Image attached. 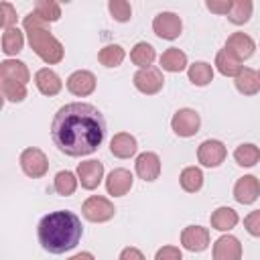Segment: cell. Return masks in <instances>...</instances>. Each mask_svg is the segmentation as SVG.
<instances>
[{
  "instance_id": "cell-1",
  "label": "cell",
  "mask_w": 260,
  "mask_h": 260,
  "mask_svg": "<svg viewBox=\"0 0 260 260\" xmlns=\"http://www.w3.org/2000/svg\"><path fill=\"white\" fill-rule=\"evenodd\" d=\"M106 136L104 114L85 102H71L57 110L51 122V138L67 156H87L100 148Z\"/></svg>"
},
{
  "instance_id": "cell-2",
  "label": "cell",
  "mask_w": 260,
  "mask_h": 260,
  "mask_svg": "<svg viewBox=\"0 0 260 260\" xmlns=\"http://www.w3.org/2000/svg\"><path fill=\"white\" fill-rule=\"evenodd\" d=\"M81 236H83L81 219L69 209L51 211L37 225L39 244L49 254H63L73 250L79 244Z\"/></svg>"
},
{
  "instance_id": "cell-3",
  "label": "cell",
  "mask_w": 260,
  "mask_h": 260,
  "mask_svg": "<svg viewBox=\"0 0 260 260\" xmlns=\"http://www.w3.org/2000/svg\"><path fill=\"white\" fill-rule=\"evenodd\" d=\"M22 26H24V32L28 37V45L39 59H43L47 65H57L63 61L65 49L59 43V39H55L51 35L45 20H41L35 12H28L22 18Z\"/></svg>"
},
{
  "instance_id": "cell-4",
  "label": "cell",
  "mask_w": 260,
  "mask_h": 260,
  "mask_svg": "<svg viewBox=\"0 0 260 260\" xmlns=\"http://www.w3.org/2000/svg\"><path fill=\"white\" fill-rule=\"evenodd\" d=\"M18 162H20L22 173H24L26 177H30V179H41V177H45L47 171H49V158H47V154H45L41 148H37V146L24 148V150L20 152Z\"/></svg>"
},
{
  "instance_id": "cell-5",
  "label": "cell",
  "mask_w": 260,
  "mask_h": 260,
  "mask_svg": "<svg viewBox=\"0 0 260 260\" xmlns=\"http://www.w3.org/2000/svg\"><path fill=\"white\" fill-rule=\"evenodd\" d=\"M81 213L87 221H93V223H104V221H110L116 213V207L114 203L108 199V197H102V195H91L83 201L81 205Z\"/></svg>"
},
{
  "instance_id": "cell-6",
  "label": "cell",
  "mask_w": 260,
  "mask_h": 260,
  "mask_svg": "<svg viewBox=\"0 0 260 260\" xmlns=\"http://www.w3.org/2000/svg\"><path fill=\"white\" fill-rule=\"evenodd\" d=\"M171 128L181 138H191L201 128V116L193 108H181L171 118Z\"/></svg>"
},
{
  "instance_id": "cell-7",
  "label": "cell",
  "mask_w": 260,
  "mask_h": 260,
  "mask_svg": "<svg viewBox=\"0 0 260 260\" xmlns=\"http://www.w3.org/2000/svg\"><path fill=\"white\" fill-rule=\"evenodd\" d=\"M228 156V148L221 140H213V138H207L199 144L197 148V160L207 167V169H215L219 167Z\"/></svg>"
},
{
  "instance_id": "cell-8",
  "label": "cell",
  "mask_w": 260,
  "mask_h": 260,
  "mask_svg": "<svg viewBox=\"0 0 260 260\" xmlns=\"http://www.w3.org/2000/svg\"><path fill=\"white\" fill-rule=\"evenodd\" d=\"M152 30L156 37H160L165 41H175L183 30L181 16L175 12H158L152 18Z\"/></svg>"
},
{
  "instance_id": "cell-9",
  "label": "cell",
  "mask_w": 260,
  "mask_h": 260,
  "mask_svg": "<svg viewBox=\"0 0 260 260\" xmlns=\"http://www.w3.org/2000/svg\"><path fill=\"white\" fill-rule=\"evenodd\" d=\"M165 85V77H162V71L158 67H146V69H138L134 73V87L140 91V93H146V95H154L162 89Z\"/></svg>"
},
{
  "instance_id": "cell-10",
  "label": "cell",
  "mask_w": 260,
  "mask_h": 260,
  "mask_svg": "<svg viewBox=\"0 0 260 260\" xmlns=\"http://www.w3.org/2000/svg\"><path fill=\"white\" fill-rule=\"evenodd\" d=\"M211 256L213 260H242V244L236 236L223 234L213 242Z\"/></svg>"
},
{
  "instance_id": "cell-11",
  "label": "cell",
  "mask_w": 260,
  "mask_h": 260,
  "mask_svg": "<svg viewBox=\"0 0 260 260\" xmlns=\"http://www.w3.org/2000/svg\"><path fill=\"white\" fill-rule=\"evenodd\" d=\"M65 85L73 95L85 98V95H91L95 89V75L87 69H77L67 77Z\"/></svg>"
},
{
  "instance_id": "cell-12",
  "label": "cell",
  "mask_w": 260,
  "mask_h": 260,
  "mask_svg": "<svg viewBox=\"0 0 260 260\" xmlns=\"http://www.w3.org/2000/svg\"><path fill=\"white\" fill-rule=\"evenodd\" d=\"M77 179L83 189L93 191L104 179V165L100 160H83L77 165Z\"/></svg>"
},
{
  "instance_id": "cell-13",
  "label": "cell",
  "mask_w": 260,
  "mask_h": 260,
  "mask_svg": "<svg viewBox=\"0 0 260 260\" xmlns=\"http://www.w3.org/2000/svg\"><path fill=\"white\" fill-rule=\"evenodd\" d=\"M181 246L189 252H203L209 246V230L203 225H187L181 232Z\"/></svg>"
},
{
  "instance_id": "cell-14",
  "label": "cell",
  "mask_w": 260,
  "mask_h": 260,
  "mask_svg": "<svg viewBox=\"0 0 260 260\" xmlns=\"http://www.w3.org/2000/svg\"><path fill=\"white\" fill-rule=\"evenodd\" d=\"M260 197V181L254 175H244L234 185V199L242 205H250Z\"/></svg>"
},
{
  "instance_id": "cell-15",
  "label": "cell",
  "mask_w": 260,
  "mask_h": 260,
  "mask_svg": "<svg viewBox=\"0 0 260 260\" xmlns=\"http://www.w3.org/2000/svg\"><path fill=\"white\" fill-rule=\"evenodd\" d=\"M223 49L230 51V53H232L234 57H238L240 61H246V59H250V57L254 55L256 43H254V39H252L250 35H246V32H232V35L228 37Z\"/></svg>"
},
{
  "instance_id": "cell-16",
  "label": "cell",
  "mask_w": 260,
  "mask_h": 260,
  "mask_svg": "<svg viewBox=\"0 0 260 260\" xmlns=\"http://www.w3.org/2000/svg\"><path fill=\"white\" fill-rule=\"evenodd\" d=\"M134 169H136V175L142 179V181H156L158 175H160V158L156 152H142L136 156V162H134Z\"/></svg>"
},
{
  "instance_id": "cell-17",
  "label": "cell",
  "mask_w": 260,
  "mask_h": 260,
  "mask_svg": "<svg viewBox=\"0 0 260 260\" xmlns=\"http://www.w3.org/2000/svg\"><path fill=\"white\" fill-rule=\"evenodd\" d=\"M132 183H134V177L128 169H114L108 179H106V191L108 195H114V197H122L126 195L130 189H132Z\"/></svg>"
},
{
  "instance_id": "cell-18",
  "label": "cell",
  "mask_w": 260,
  "mask_h": 260,
  "mask_svg": "<svg viewBox=\"0 0 260 260\" xmlns=\"http://www.w3.org/2000/svg\"><path fill=\"white\" fill-rule=\"evenodd\" d=\"M35 85H37V89L43 93V95H57L59 91H61V87H63V81H61V77L53 71V69H49V67H43V69H39L37 73H35Z\"/></svg>"
},
{
  "instance_id": "cell-19",
  "label": "cell",
  "mask_w": 260,
  "mask_h": 260,
  "mask_svg": "<svg viewBox=\"0 0 260 260\" xmlns=\"http://www.w3.org/2000/svg\"><path fill=\"white\" fill-rule=\"evenodd\" d=\"M0 79H10V81H18L26 85L30 81V71L26 63L18 59H4L0 63Z\"/></svg>"
},
{
  "instance_id": "cell-20",
  "label": "cell",
  "mask_w": 260,
  "mask_h": 260,
  "mask_svg": "<svg viewBox=\"0 0 260 260\" xmlns=\"http://www.w3.org/2000/svg\"><path fill=\"white\" fill-rule=\"evenodd\" d=\"M136 150H138V142L128 132H118L110 140V152L118 158H130L136 154Z\"/></svg>"
},
{
  "instance_id": "cell-21",
  "label": "cell",
  "mask_w": 260,
  "mask_h": 260,
  "mask_svg": "<svg viewBox=\"0 0 260 260\" xmlns=\"http://www.w3.org/2000/svg\"><path fill=\"white\" fill-rule=\"evenodd\" d=\"M236 89L244 95H256L260 91V71L252 67H242V71L234 77Z\"/></svg>"
},
{
  "instance_id": "cell-22",
  "label": "cell",
  "mask_w": 260,
  "mask_h": 260,
  "mask_svg": "<svg viewBox=\"0 0 260 260\" xmlns=\"http://www.w3.org/2000/svg\"><path fill=\"white\" fill-rule=\"evenodd\" d=\"M209 221H211V228L213 230H217V232H230L232 228L238 225L240 217H238V211L236 209H232L228 205H221V207H217L211 213Z\"/></svg>"
},
{
  "instance_id": "cell-23",
  "label": "cell",
  "mask_w": 260,
  "mask_h": 260,
  "mask_svg": "<svg viewBox=\"0 0 260 260\" xmlns=\"http://www.w3.org/2000/svg\"><path fill=\"white\" fill-rule=\"evenodd\" d=\"M187 67V55L177 49V47H169L162 55H160V69L169 71V73H179Z\"/></svg>"
},
{
  "instance_id": "cell-24",
  "label": "cell",
  "mask_w": 260,
  "mask_h": 260,
  "mask_svg": "<svg viewBox=\"0 0 260 260\" xmlns=\"http://www.w3.org/2000/svg\"><path fill=\"white\" fill-rule=\"evenodd\" d=\"M154 59H156V51H154V47H152L150 43H146V41L136 43V45L132 47V51H130V61H132L134 65H138L140 69L152 67Z\"/></svg>"
},
{
  "instance_id": "cell-25",
  "label": "cell",
  "mask_w": 260,
  "mask_h": 260,
  "mask_svg": "<svg viewBox=\"0 0 260 260\" xmlns=\"http://www.w3.org/2000/svg\"><path fill=\"white\" fill-rule=\"evenodd\" d=\"M242 61L238 57H234L230 51L221 49L217 55H215V69L223 75V77H236L240 71H242Z\"/></svg>"
},
{
  "instance_id": "cell-26",
  "label": "cell",
  "mask_w": 260,
  "mask_h": 260,
  "mask_svg": "<svg viewBox=\"0 0 260 260\" xmlns=\"http://www.w3.org/2000/svg\"><path fill=\"white\" fill-rule=\"evenodd\" d=\"M187 77L193 85L197 87H205L213 81V67L205 61H195L193 65H189L187 69Z\"/></svg>"
},
{
  "instance_id": "cell-27",
  "label": "cell",
  "mask_w": 260,
  "mask_h": 260,
  "mask_svg": "<svg viewBox=\"0 0 260 260\" xmlns=\"http://www.w3.org/2000/svg\"><path fill=\"white\" fill-rule=\"evenodd\" d=\"M24 47V35L18 26H12V28H6L2 32V53L12 57V55H18Z\"/></svg>"
},
{
  "instance_id": "cell-28",
  "label": "cell",
  "mask_w": 260,
  "mask_h": 260,
  "mask_svg": "<svg viewBox=\"0 0 260 260\" xmlns=\"http://www.w3.org/2000/svg\"><path fill=\"white\" fill-rule=\"evenodd\" d=\"M179 183L183 187V191L187 193H197L203 187V173L199 167H185L179 175Z\"/></svg>"
},
{
  "instance_id": "cell-29",
  "label": "cell",
  "mask_w": 260,
  "mask_h": 260,
  "mask_svg": "<svg viewBox=\"0 0 260 260\" xmlns=\"http://www.w3.org/2000/svg\"><path fill=\"white\" fill-rule=\"evenodd\" d=\"M124 57H126V51H124V47L122 45H106V47H102L100 49V53H98V61L104 65V67H118V65H122V61H124Z\"/></svg>"
},
{
  "instance_id": "cell-30",
  "label": "cell",
  "mask_w": 260,
  "mask_h": 260,
  "mask_svg": "<svg viewBox=\"0 0 260 260\" xmlns=\"http://www.w3.org/2000/svg\"><path fill=\"white\" fill-rule=\"evenodd\" d=\"M254 4L250 0H232V8L228 12V20L234 24H246L252 16Z\"/></svg>"
},
{
  "instance_id": "cell-31",
  "label": "cell",
  "mask_w": 260,
  "mask_h": 260,
  "mask_svg": "<svg viewBox=\"0 0 260 260\" xmlns=\"http://www.w3.org/2000/svg\"><path fill=\"white\" fill-rule=\"evenodd\" d=\"M77 183H79V179H77L71 171H59V173L55 175L53 187H55V191H57L61 197H69V195L75 193Z\"/></svg>"
},
{
  "instance_id": "cell-32",
  "label": "cell",
  "mask_w": 260,
  "mask_h": 260,
  "mask_svg": "<svg viewBox=\"0 0 260 260\" xmlns=\"http://www.w3.org/2000/svg\"><path fill=\"white\" fill-rule=\"evenodd\" d=\"M234 160L240 165V167H254L258 160H260V148L252 142H246V144H240L236 150H234Z\"/></svg>"
},
{
  "instance_id": "cell-33",
  "label": "cell",
  "mask_w": 260,
  "mask_h": 260,
  "mask_svg": "<svg viewBox=\"0 0 260 260\" xmlns=\"http://www.w3.org/2000/svg\"><path fill=\"white\" fill-rule=\"evenodd\" d=\"M41 20L45 22H55L61 18V6L53 0H39L35 4V10H32Z\"/></svg>"
},
{
  "instance_id": "cell-34",
  "label": "cell",
  "mask_w": 260,
  "mask_h": 260,
  "mask_svg": "<svg viewBox=\"0 0 260 260\" xmlns=\"http://www.w3.org/2000/svg\"><path fill=\"white\" fill-rule=\"evenodd\" d=\"M0 89H2V95L6 102H12V104H18L26 98V85L24 83H18V81H10V79H2L0 81Z\"/></svg>"
},
{
  "instance_id": "cell-35",
  "label": "cell",
  "mask_w": 260,
  "mask_h": 260,
  "mask_svg": "<svg viewBox=\"0 0 260 260\" xmlns=\"http://www.w3.org/2000/svg\"><path fill=\"white\" fill-rule=\"evenodd\" d=\"M108 10H110L112 18L118 20V22H128L132 18V6L126 0H110Z\"/></svg>"
},
{
  "instance_id": "cell-36",
  "label": "cell",
  "mask_w": 260,
  "mask_h": 260,
  "mask_svg": "<svg viewBox=\"0 0 260 260\" xmlns=\"http://www.w3.org/2000/svg\"><path fill=\"white\" fill-rule=\"evenodd\" d=\"M244 228L250 236L254 238H260V209L256 211H250L246 217H244Z\"/></svg>"
},
{
  "instance_id": "cell-37",
  "label": "cell",
  "mask_w": 260,
  "mask_h": 260,
  "mask_svg": "<svg viewBox=\"0 0 260 260\" xmlns=\"http://www.w3.org/2000/svg\"><path fill=\"white\" fill-rule=\"evenodd\" d=\"M0 6H2V26H4V30L16 26V8L10 2H2Z\"/></svg>"
},
{
  "instance_id": "cell-38",
  "label": "cell",
  "mask_w": 260,
  "mask_h": 260,
  "mask_svg": "<svg viewBox=\"0 0 260 260\" xmlns=\"http://www.w3.org/2000/svg\"><path fill=\"white\" fill-rule=\"evenodd\" d=\"M154 260H183V254L177 246H162L156 250Z\"/></svg>"
},
{
  "instance_id": "cell-39",
  "label": "cell",
  "mask_w": 260,
  "mask_h": 260,
  "mask_svg": "<svg viewBox=\"0 0 260 260\" xmlns=\"http://www.w3.org/2000/svg\"><path fill=\"white\" fill-rule=\"evenodd\" d=\"M205 6H207V10H211L215 14H228L232 8V0H207Z\"/></svg>"
},
{
  "instance_id": "cell-40",
  "label": "cell",
  "mask_w": 260,
  "mask_h": 260,
  "mask_svg": "<svg viewBox=\"0 0 260 260\" xmlns=\"http://www.w3.org/2000/svg\"><path fill=\"white\" fill-rule=\"evenodd\" d=\"M118 260H146V258H144V254H142L138 248L128 246V248H124V250L120 252V258H118Z\"/></svg>"
},
{
  "instance_id": "cell-41",
  "label": "cell",
  "mask_w": 260,
  "mask_h": 260,
  "mask_svg": "<svg viewBox=\"0 0 260 260\" xmlns=\"http://www.w3.org/2000/svg\"><path fill=\"white\" fill-rule=\"evenodd\" d=\"M67 260H95V258H93L91 252H79V254H73V256L67 258Z\"/></svg>"
}]
</instances>
